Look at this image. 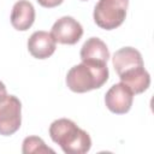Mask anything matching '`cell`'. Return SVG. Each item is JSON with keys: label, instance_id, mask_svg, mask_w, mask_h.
Returning <instances> with one entry per match:
<instances>
[{"label": "cell", "instance_id": "obj_1", "mask_svg": "<svg viewBox=\"0 0 154 154\" xmlns=\"http://www.w3.org/2000/svg\"><path fill=\"white\" fill-rule=\"evenodd\" d=\"M49 136L66 154H84L91 147L89 134L78 128L71 119L54 120L49 126Z\"/></svg>", "mask_w": 154, "mask_h": 154}, {"label": "cell", "instance_id": "obj_2", "mask_svg": "<svg viewBox=\"0 0 154 154\" xmlns=\"http://www.w3.org/2000/svg\"><path fill=\"white\" fill-rule=\"evenodd\" d=\"M108 79L107 65L81 63L71 67L66 75V84L75 93H87L101 88Z\"/></svg>", "mask_w": 154, "mask_h": 154}, {"label": "cell", "instance_id": "obj_3", "mask_svg": "<svg viewBox=\"0 0 154 154\" xmlns=\"http://www.w3.org/2000/svg\"><path fill=\"white\" fill-rule=\"evenodd\" d=\"M129 0H99L94 8V22L101 29L112 30L123 24Z\"/></svg>", "mask_w": 154, "mask_h": 154}, {"label": "cell", "instance_id": "obj_4", "mask_svg": "<svg viewBox=\"0 0 154 154\" xmlns=\"http://www.w3.org/2000/svg\"><path fill=\"white\" fill-rule=\"evenodd\" d=\"M22 124V103L14 95L0 96V135H13Z\"/></svg>", "mask_w": 154, "mask_h": 154}, {"label": "cell", "instance_id": "obj_5", "mask_svg": "<svg viewBox=\"0 0 154 154\" xmlns=\"http://www.w3.org/2000/svg\"><path fill=\"white\" fill-rule=\"evenodd\" d=\"M55 42L63 45H75L83 35V28L75 18L64 16L59 18L52 26L51 31Z\"/></svg>", "mask_w": 154, "mask_h": 154}, {"label": "cell", "instance_id": "obj_6", "mask_svg": "<svg viewBox=\"0 0 154 154\" xmlns=\"http://www.w3.org/2000/svg\"><path fill=\"white\" fill-rule=\"evenodd\" d=\"M132 101L134 93L122 82L113 84L105 95L106 107L116 114H124L129 112L132 106Z\"/></svg>", "mask_w": 154, "mask_h": 154}, {"label": "cell", "instance_id": "obj_7", "mask_svg": "<svg viewBox=\"0 0 154 154\" xmlns=\"http://www.w3.org/2000/svg\"><path fill=\"white\" fill-rule=\"evenodd\" d=\"M57 48V42L51 32L38 30L31 34L28 40V49L36 59L49 58Z\"/></svg>", "mask_w": 154, "mask_h": 154}, {"label": "cell", "instance_id": "obj_8", "mask_svg": "<svg viewBox=\"0 0 154 154\" xmlns=\"http://www.w3.org/2000/svg\"><path fill=\"white\" fill-rule=\"evenodd\" d=\"M79 55L83 63L106 65L109 59V51L102 40L99 37H90L83 43Z\"/></svg>", "mask_w": 154, "mask_h": 154}, {"label": "cell", "instance_id": "obj_9", "mask_svg": "<svg viewBox=\"0 0 154 154\" xmlns=\"http://www.w3.org/2000/svg\"><path fill=\"white\" fill-rule=\"evenodd\" d=\"M35 20V8L32 4L28 0L17 1L11 12V24L16 30L25 31L28 30Z\"/></svg>", "mask_w": 154, "mask_h": 154}, {"label": "cell", "instance_id": "obj_10", "mask_svg": "<svg viewBox=\"0 0 154 154\" xmlns=\"http://www.w3.org/2000/svg\"><path fill=\"white\" fill-rule=\"evenodd\" d=\"M112 63L118 76L130 69L144 65L141 53L132 47H123L116 51L112 58Z\"/></svg>", "mask_w": 154, "mask_h": 154}, {"label": "cell", "instance_id": "obj_11", "mask_svg": "<svg viewBox=\"0 0 154 154\" xmlns=\"http://www.w3.org/2000/svg\"><path fill=\"white\" fill-rule=\"evenodd\" d=\"M122 83H124L134 94H141L148 89L150 84V76L144 69V65L130 69L119 75Z\"/></svg>", "mask_w": 154, "mask_h": 154}, {"label": "cell", "instance_id": "obj_12", "mask_svg": "<svg viewBox=\"0 0 154 154\" xmlns=\"http://www.w3.org/2000/svg\"><path fill=\"white\" fill-rule=\"evenodd\" d=\"M22 152L24 154H42V153H52L54 154V150L46 146L42 138L37 136H28L23 141V148Z\"/></svg>", "mask_w": 154, "mask_h": 154}, {"label": "cell", "instance_id": "obj_13", "mask_svg": "<svg viewBox=\"0 0 154 154\" xmlns=\"http://www.w3.org/2000/svg\"><path fill=\"white\" fill-rule=\"evenodd\" d=\"M42 7H46V8H52V7H55L58 5H60L64 0H36Z\"/></svg>", "mask_w": 154, "mask_h": 154}, {"label": "cell", "instance_id": "obj_14", "mask_svg": "<svg viewBox=\"0 0 154 154\" xmlns=\"http://www.w3.org/2000/svg\"><path fill=\"white\" fill-rule=\"evenodd\" d=\"M5 94H7V91H6V87H5V84L0 81V96H1V95H5Z\"/></svg>", "mask_w": 154, "mask_h": 154}]
</instances>
